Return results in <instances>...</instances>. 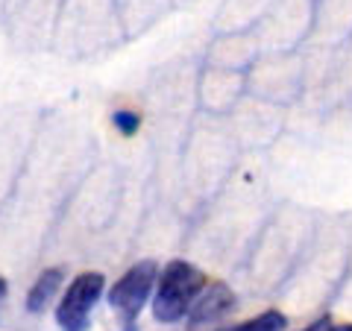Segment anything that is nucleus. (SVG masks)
I'll return each instance as SVG.
<instances>
[{
  "label": "nucleus",
  "instance_id": "f257e3e1",
  "mask_svg": "<svg viewBox=\"0 0 352 331\" xmlns=\"http://www.w3.org/2000/svg\"><path fill=\"white\" fill-rule=\"evenodd\" d=\"M206 288V275L188 261H170L159 270V282L153 290V317L159 323H176L188 317L194 299Z\"/></svg>",
  "mask_w": 352,
  "mask_h": 331
},
{
  "label": "nucleus",
  "instance_id": "f03ea898",
  "mask_svg": "<svg viewBox=\"0 0 352 331\" xmlns=\"http://www.w3.org/2000/svg\"><path fill=\"white\" fill-rule=\"evenodd\" d=\"M156 282H159L156 261L132 264L112 288H109V305H112V311L124 319L126 326H132L138 319V314L144 311V305L150 302V293L156 290Z\"/></svg>",
  "mask_w": 352,
  "mask_h": 331
},
{
  "label": "nucleus",
  "instance_id": "7ed1b4c3",
  "mask_svg": "<svg viewBox=\"0 0 352 331\" xmlns=\"http://www.w3.org/2000/svg\"><path fill=\"white\" fill-rule=\"evenodd\" d=\"M106 290V279L100 273H80L62 293L56 308V323L62 331H88L91 311Z\"/></svg>",
  "mask_w": 352,
  "mask_h": 331
},
{
  "label": "nucleus",
  "instance_id": "20e7f679",
  "mask_svg": "<svg viewBox=\"0 0 352 331\" xmlns=\"http://www.w3.org/2000/svg\"><path fill=\"white\" fill-rule=\"evenodd\" d=\"M235 308V293L229 284L223 282H212L206 284V288L200 290V296L194 299L191 311H188V319L191 326H208V323H217L220 317H226L229 311Z\"/></svg>",
  "mask_w": 352,
  "mask_h": 331
},
{
  "label": "nucleus",
  "instance_id": "39448f33",
  "mask_svg": "<svg viewBox=\"0 0 352 331\" xmlns=\"http://www.w3.org/2000/svg\"><path fill=\"white\" fill-rule=\"evenodd\" d=\"M62 270L59 267H50V270H44L38 279H36V284L30 288V293H27V311H32V314H41L44 308H47L53 299H56V293H59V288H62Z\"/></svg>",
  "mask_w": 352,
  "mask_h": 331
},
{
  "label": "nucleus",
  "instance_id": "423d86ee",
  "mask_svg": "<svg viewBox=\"0 0 352 331\" xmlns=\"http://www.w3.org/2000/svg\"><path fill=\"white\" fill-rule=\"evenodd\" d=\"M285 326H288L285 314H279V311H264V314L252 317V319H244V323L226 326L223 331H285Z\"/></svg>",
  "mask_w": 352,
  "mask_h": 331
},
{
  "label": "nucleus",
  "instance_id": "0eeeda50",
  "mask_svg": "<svg viewBox=\"0 0 352 331\" xmlns=\"http://www.w3.org/2000/svg\"><path fill=\"white\" fill-rule=\"evenodd\" d=\"M115 126L129 135V132H135V129H138V117L132 115V112H115Z\"/></svg>",
  "mask_w": 352,
  "mask_h": 331
},
{
  "label": "nucleus",
  "instance_id": "6e6552de",
  "mask_svg": "<svg viewBox=\"0 0 352 331\" xmlns=\"http://www.w3.org/2000/svg\"><path fill=\"white\" fill-rule=\"evenodd\" d=\"M300 331H340V326H335L332 317H320V319H314L311 326H305Z\"/></svg>",
  "mask_w": 352,
  "mask_h": 331
},
{
  "label": "nucleus",
  "instance_id": "1a4fd4ad",
  "mask_svg": "<svg viewBox=\"0 0 352 331\" xmlns=\"http://www.w3.org/2000/svg\"><path fill=\"white\" fill-rule=\"evenodd\" d=\"M3 296H6V282L0 279V302H3Z\"/></svg>",
  "mask_w": 352,
  "mask_h": 331
},
{
  "label": "nucleus",
  "instance_id": "9d476101",
  "mask_svg": "<svg viewBox=\"0 0 352 331\" xmlns=\"http://www.w3.org/2000/svg\"><path fill=\"white\" fill-rule=\"evenodd\" d=\"M340 331H352V326H340Z\"/></svg>",
  "mask_w": 352,
  "mask_h": 331
}]
</instances>
